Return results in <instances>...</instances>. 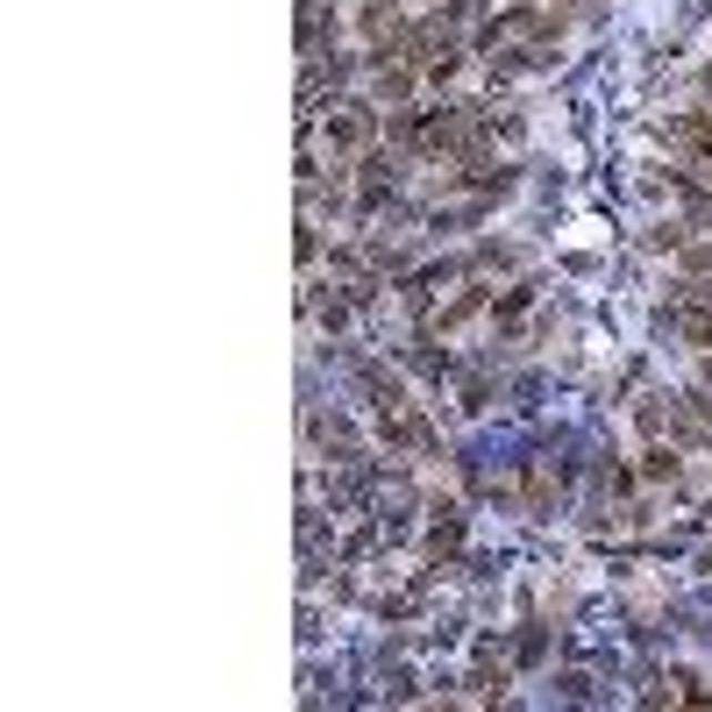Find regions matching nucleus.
I'll return each instance as SVG.
<instances>
[{"instance_id": "obj_1", "label": "nucleus", "mask_w": 712, "mask_h": 712, "mask_svg": "<svg viewBox=\"0 0 712 712\" xmlns=\"http://www.w3.org/2000/svg\"><path fill=\"white\" fill-rule=\"evenodd\" d=\"M328 150H343V157H364L370 143H378V108H364V100H343V108H328Z\"/></svg>"}, {"instance_id": "obj_2", "label": "nucleus", "mask_w": 712, "mask_h": 712, "mask_svg": "<svg viewBox=\"0 0 712 712\" xmlns=\"http://www.w3.org/2000/svg\"><path fill=\"white\" fill-rule=\"evenodd\" d=\"M485 299H491L485 285H464V293H456L449 307H435V314H428V335H456V328H464L470 314H485Z\"/></svg>"}, {"instance_id": "obj_3", "label": "nucleus", "mask_w": 712, "mask_h": 712, "mask_svg": "<svg viewBox=\"0 0 712 712\" xmlns=\"http://www.w3.org/2000/svg\"><path fill=\"white\" fill-rule=\"evenodd\" d=\"M641 470H649V478H655V485H663V478H670V485H677V478H684V464H677V456H670V449H649V464H641Z\"/></svg>"}, {"instance_id": "obj_4", "label": "nucleus", "mask_w": 712, "mask_h": 712, "mask_svg": "<svg viewBox=\"0 0 712 712\" xmlns=\"http://www.w3.org/2000/svg\"><path fill=\"white\" fill-rule=\"evenodd\" d=\"M485 406H491V385L470 378V385H464V414H485Z\"/></svg>"}]
</instances>
